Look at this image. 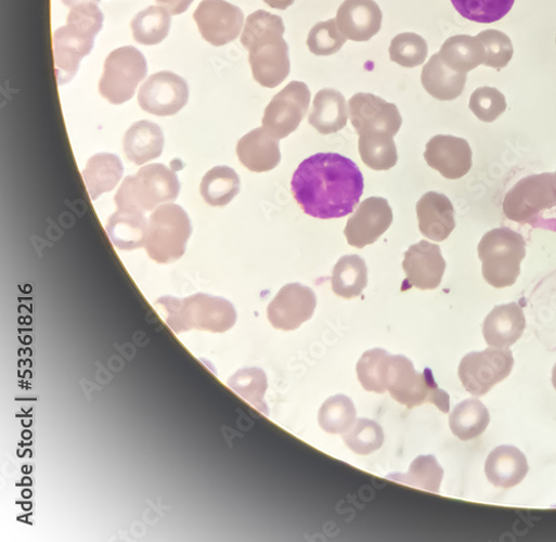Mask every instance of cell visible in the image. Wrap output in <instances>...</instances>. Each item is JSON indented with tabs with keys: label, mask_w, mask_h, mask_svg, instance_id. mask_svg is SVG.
Returning <instances> with one entry per match:
<instances>
[{
	"label": "cell",
	"mask_w": 556,
	"mask_h": 542,
	"mask_svg": "<svg viewBox=\"0 0 556 542\" xmlns=\"http://www.w3.org/2000/svg\"><path fill=\"white\" fill-rule=\"evenodd\" d=\"M450 428L463 441L479 438L490 424L488 408L478 399H466L450 414Z\"/></svg>",
	"instance_id": "cell-31"
},
{
	"label": "cell",
	"mask_w": 556,
	"mask_h": 542,
	"mask_svg": "<svg viewBox=\"0 0 556 542\" xmlns=\"http://www.w3.org/2000/svg\"><path fill=\"white\" fill-rule=\"evenodd\" d=\"M453 8L465 20L492 24L503 20L516 0H451Z\"/></svg>",
	"instance_id": "cell-39"
},
{
	"label": "cell",
	"mask_w": 556,
	"mask_h": 542,
	"mask_svg": "<svg viewBox=\"0 0 556 542\" xmlns=\"http://www.w3.org/2000/svg\"><path fill=\"white\" fill-rule=\"evenodd\" d=\"M367 286V268L359 256L340 258L333 269L332 289L344 299H354L363 294Z\"/></svg>",
	"instance_id": "cell-33"
},
{
	"label": "cell",
	"mask_w": 556,
	"mask_h": 542,
	"mask_svg": "<svg viewBox=\"0 0 556 542\" xmlns=\"http://www.w3.org/2000/svg\"><path fill=\"white\" fill-rule=\"evenodd\" d=\"M264 3L272 9L286 11L295 3V0H264Z\"/></svg>",
	"instance_id": "cell-47"
},
{
	"label": "cell",
	"mask_w": 556,
	"mask_h": 542,
	"mask_svg": "<svg viewBox=\"0 0 556 542\" xmlns=\"http://www.w3.org/2000/svg\"><path fill=\"white\" fill-rule=\"evenodd\" d=\"M190 90L186 80L172 73L159 72L147 78L139 93L143 111L156 116H172L189 102Z\"/></svg>",
	"instance_id": "cell-13"
},
{
	"label": "cell",
	"mask_w": 556,
	"mask_h": 542,
	"mask_svg": "<svg viewBox=\"0 0 556 542\" xmlns=\"http://www.w3.org/2000/svg\"><path fill=\"white\" fill-rule=\"evenodd\" d=\"M478 37L486 52L483 65L495 69L506 67L515 53L509 37L496 29L481 31Z\"/></svg>",
	"instance_id": "cell-43"
},
{
	"label": "cell",
	"mask_w": 556,
	"mask_h": 542,
	"mask_svg": "<svg viewBox=\"0 0 556 542\" xmlns=\"http://www.w3.org/2000/svg\"><path fill=\"white\" fill-rule=\"evenodd\" d=\"M444 470L435 455H419L408 474H393L388 479L429 492H439Z\"/></svg>",
	"instance_id": "cell-37"
},
{
	"label": "cell",
	"mask_w": 556,
	"mask_h": 542,
	"mask_svg": "<svg viewBox=\"0 0 556 542\" xmlns=\"http://www.w3.org/2000/svg\"><path fill=\"white\" fill-rule=\"evenodd\" d=\"M238 175L229 166H216L209 170L201 183V195L210 206H225L240 193Z\"/></svg>",
	"instance_id": "cell-34"
},
{
	"label": "cell",
	"mask_w": 556,
	"mask_h": 542,
	"mask_svg": "<svg viewBox=\"0 0 556 542\" xmlns=\"http://www.w3.org/2000/svg\"><path fill=\"white\" fill-rule=\"evenodd\" d=\"M357 409L353 401L347 396L328 398L320 409L319 424L331 435H345L357 423Z\"/></svg>",
	"instance_id": "cell-35"
},
{
	"label": "cell",
	"mask_w": 556,
	"mask_h": 542,
	"mask_svg": "<svg viewBox=\"0 0 556 542\" xmlns=\"http://www.w3.org/2000/svg\"><path fill=\"white\" fill-rule=\"evenodd\" d=\"M424 158L448 180H458L473 168V150L464 139L437 136L426 144Z\"/></svg>",
	"instance_id": "cell-19"
},
{
	"label": "cell",
	"mask_w": 556,
	"mask_h": 542,
	"mask_svg": "<svg viewBox=\"0 0 556 542\" xmlns=\"http://www.w3.org/2000/svg\"><path fill=\"white\" fill-rule=\"evenodd\" d=\"M393 222L389 202L383 197H370L361 203L358 211L349 219L345 234L348 243L363 248L375 243Z\"/></svg>",
	"instance_id": "cell-17"
},
{
	"label": "cell",
	"mask_w": 556,
	"mask_h": 542,
	"mask_svg": "<svg viewBox=\"0 0 556 542\" xmlns=\"http://www.w3.org/2000/svg\"><path fill=\"white\" fill-rule=\"evenodd\" d=\"M439 54L448 67L464 74L483 65L486 57L480 38L469 35L450 37Z\"/></svg>",
	"instance_id": "cell-30"
},
{
	"label": "cell",
	"mask_w": 556,
	"mask_h": 542,
	"mask_svg": "<svg viewBox=\"0 0 556 542\" xmlns=\"http://www.w3.org/2000/svg\"><path fill=\"white\" fill-rule=\"evenodd\" d=\"M194 20L203 38L218 48L235 40L244 25L243 12L225 0H203Z\"/></svg>",
	"instance_id": "cell-14"
},
{
	"label": "cell",
	"mask_w": 556,
	"mask_h": 542,
	"mask_svg": "<svg viewBox=\"0 0 556 542\" xmlns=\"http://www.w3.org/2000/svg\"><path fill=\"white\" fill-rule=\"evenodd\" d=\"M389 353L383 349L366 351L357 365L358 378L364 390L375 393H384L382 387V371L385 359Z\"/></svg>",
	"instance_id": "cell-44"
},
{
	"label": "cell",
	"mask_w": 556,
	"mask_h": 542,
	"mask_svg": "<svg viewBox=\"0 0 556 542\" xmlns=\"http://www.w3.org/2000/svg\"><path fill=\"white\" fill-rule=\"evenodd\" d=\"M318 300L312 288L301 283H289L281 288L268 308L271 324L282 331H293L310 320Z\"/></svg>",
	"instance_id": "cell-15"
},
{
	"label": "cell",
	"mask_w": 556,
	"mask_h": 542,
	"mask_svg": "<svg viewBox=\"0 0 556 542\" xmlns=\"http://www.w3.org/2000/svg\"><path fill=\"white\" fill-rule=\"evenodd\" d=\"M416 214L421 233L432 241H445L456 227L453 204L441 193L424 194L416 204Z\"/></svg>",
	"instance_id": "cell-21"
},
{
	"label": "cell",
	"mask_w": 556,
	"mask_h": 542,
	"mask_svg": "<svg viewBox=\"0 0 556 542\" xmlns=\"http://www.w3.org/2000/svg\"><path fill=\"white\" fill-rule=\"evenodd\" d=\"M468 107L480 120L493 122L506 111V101L499 90L480 88L470 96Z\"/></svg>",
	"instance_id": "cell-45"
},
{
	"label": "cell",
	"mask_w": 556,
	"mask_h": 542,
	"mask_svg": "<svg viewBox=\"0 0 556 542\" xmlns=\"http://www.w3.org/2000/svg\"><path fill=\"white\" fill-rule=\"evenodd\" d=\"M311 102V91L302 81H290L276 94L266 109L263 128L276 140L294 133L305 119Z\"/></svg>",
	"instance_id": "cell-12"
},
{
	"label": "cell",
	"mask_w": 556,
	"mask_h": 542,
	"mask_svg": "<svg viewBox=\"0 0 556 542\" xmlns=\"http://www.w3.org/2000/svg\"><path fill=\"white\" fill-rule=\"evenodd\" d=\"M277 141L264 128L250 131L236 146L240 162L254 173L274 170L282 158Z\"/></svg>",
	"instance_id": "cell-23"
},
{
	"label": "cell",
	"mask_w": 556,
	"mask_h": 542,
	"mask_svg": "<svg viewBox=\"0 0 556 542\" xmlns=\"http://www.w3.org/2000/svg\"><path fill=\"white\" fill-rule=\"evenodd\" d=\"M283 20L266 11L250 14L241 37L248 51L253 77L267 89L282 85L290 72L288 47L283 38Z\"/></svg>",
	"instance_id": "cell-2"
},
{
	"label": "cell",
	"mask_w": 556,
	"mask_h": 542,
	"mask_svg": "<svg viewBox=\"0 0 556 542\" xmlns=\"http://www.w3.org/2000/svg\"><path fill=\"white\" fill-rule=\"evenodd\" d=\"M529 473V465L523 452L512 446H501L488 456L486 474L488 480L496 488L509 489L520 485Z\"/></svg>",
	"instance_id": "cell-24"
},
{
	"label": "cell",
	"mask_w": 556,
	"mask_h": 542,
	"mask_svg": "<svg viewBox=\"0 0 556 542\" xmlns=\"http://www.w3.org/2000/svg\"><path fill=\"white\" fill-rule=\"evenodd\" d=\"M382 387L409 409L434 403L444 413L450 411V396L439 388L434 372L426 367L423 373H418L413 362L404 356L389 354L385 359Z\"/></svg>",
	"instance_id": "cell-5"
},
{
	"label": "cell",
	"mask_w": 556,
	"mask_h": 542,
	"mask_svg": "<svg viewBox=\"0 0 556 542\" xmlns=\"http://www.w3.org/2000/svg\"><path fill=\"white\" fill-rule=\"evenodd\" d=\"M421 80L427 93L439 101L447 102L456 100L463 94L467 75L452 70L438 53L423 67Z\"/></svg>",
	"instance_id": "cell-26"
},
{
	"label": "cell",
	"mask_w": 556,
	"mask_h": 542,
	"mask_svg": "<svg viewBox=\"0 0 556 542\" xmlns=\"http://www.w3.org/2000/svg\"><path fill=\"white\" fill-rule=\"evenodd\" d=\"M556 206V180L553 173L530 176L519 181L505 195L504 216L518 223H529Z\"/></svg>",
	"instance_id": "cell-10"
},
{
	"label": "cell",
	"mask_w": 556,
	"mask_h": 542,
	"mask_svg": "<svg viewBox=\"0 0 556 542\" xmlns=\"http://www.w3.org/2000/svg\"><path fill=\"white\" fill-rule=\"evenodd\" d=\"M292 193L306 215L320 220L350 216L364 192L359 166L337 153H319L298 165Z\"/></svg>",
	"instance_id": "cell-1"
},
{
	"label": "cell",
	"mask_w": 556,
	"mask_h": 542,
	"mask_svg": "<svg viewBox=\"0 0 556 542\" xmlns=\"http://www.w3.org/2000/svg\"><path fill=\"white\" fill-rule=\"evenodd\" d=\"M348 38L339 30L336 20L321 22L310 31L308 47L316 56H331L346 46Z\"/></svg>",
	"instance_id": "cell-41"
},
{
	"label": "cell",
	"mask_w": 556,
	"mask_h": 542,
	"mask_svg": "<svg viewBox=\"0 0 556 542\" xmlns=\"http://www.w3.org/2000/svg\"><path fill=\"white\" fill-rule=\"evenodd\" d=\"M156 308L166 324L177 333L191 328L223 333L237 320L230 301L204 294L185 299L163 297L157 300Z\"/></svg>",
	"instance_id": "cell-4"
},
{
	"label": "cell",
	"mask_w": 556,
	"mask_h": 542,
	"mask_svg": "<svg viewBox=\"0 0 556 542\" xmlns=\"http://www.w3.org/2000/svg\"><path fill=\"white\" fill-rule=\"evenodd\" d=\"M103 23L104 15L96 4H83L72 9L66 25L55 30L54 60L60 86L74 78L81 60L92 52Z\"/></svg>",
	"instance_id": "cell-3"
},
{
	"label": "cell",
	"mask_w": 556,
	"mask_h": 542,
	"mask_svg": "<svg viewBox=\"0 0 556 542\" xmlns=\"http://www.w3.org/2000/svg\"><path fill=\"white\" fill-rule=\"evenodd\" d=\"M427 54H429V48H427L426 40L414 33L396 36L390 47L391 61L408 68L424 64Z\"/></svg>",
	"instance_id": "cell-40"
},
{
	"label": "cell",
	"mask_w": 556,
	"mask_h": 542,
	"mask_svg": "<svg viewBox=\"0 0 556 542\" xmlns=\"http://www.w3.org/2000/svg\"><path fill=\"white\" fill-rule=\"evenodd\" d=\"M146 75L147 63L139 50L132 47L115 50L105 61L100 94L114 105L124 104L132 100Z\"/></svg>",
	"instance_id": "cell-9"
},
{
	"label": "cell",
	"mask_w": 556,
	"mask_h": 542,
	"mask_svg": "<svg viewBox=\"0 0 556 542\" xmlns=\"http://www.w3.org/2000/svg\"><path fill=\"white\" fill-rule=\"evenodd\" d=\"M359 140L360 155L367 168L389 171L398 163L399 155L395 137L387 132L365 131Z\"/></svg>",
	"instance_id": "cell-32"
},
{
	"label": "cell",
	"mask_w": 556,
	"mask_h": 542,
	"mask_svg": "<svg viewBox=\"0 0 556 542\" xmlns=\"http://www.w3.org/2000/svg\"><path fill=\"white\" fill-rule=\"evenodd\" d=\"M552 384H553L554 389L556 390V364L554 365L553 372H552Z\"/></svg>",
	"instance_id": "cell-49"
},
{
	"label": "cell",
	"mask_w": 556,
	"mask_h": 542,
	"mask_svg": "<svg viewBox=\"0 0 556 542\" xmlns=\"http://www.w3.org/2000/svg\"><path fill=\"white\" fill-rule=\"evenodd\" d=\"M181 191L178 175L163 164H150L135 176L127 177L115 195L117 208L150 212L176 201Z\"/></svg>",
	"instance_id": "cell-6"
},
{
	"label": "cell",
	"mask_w": 556,
	"mask_h": 542,
	"mask_svg": "<svg viewBox=\"0 0 556 542\" xmlns=\"http://www.w3.org/2000/svg\"><path fill=\"white\" fill-rule=\"evenodd\" d=\"M191 235L192 224L184 208L178 204H163L148 220L146 254L156 263H174L184 256Z\"/></svg>",
	"instance_id": "cell-8"
},
{
	"label": "cell",
	"mask_w": 556,
	"mask_h": 542,
	"mask_svg": "<svg viewBox=\"0 0 556 542\" xmlns=\"http://www.w3.org/2000/svg\"><path fill=\"white\" fill-rule=\"evenodd\" d=\"M147 227L143 212L117 208L107 221L106 232L117 248L132 251L145 245Z\"/></svg>",
	"instance_id": "cell-28"
},
{
	"label": "cell",
	"mask_w": 556,
	"mask_h": 542,
	"mask_svg": "<svg viewBox=\"0 0 556 542\" xmlns=\"http://www.w3.org/2000/svg\"><path fill=\"white\" fill-rule=\"evenodd\" d=\"M229 386L254 408L269 415V408L264 399L268 378L263 370L258 367L240 370L229 380Z\"/></svg>",
	"instance_id": "cell-38"
},
{
	"label": "cell",
	"mask_w": 556,
	"mask_h": 542,
	"mask_svg": "<svg viewBox=\"0 0 556 542\" xmlns=\"http://www.w3.org/2000/svg\"><path fill=\"white\" fill-rule=\"evenodd\" d=\"M478 251L483 278L490 285L504 288L517 282L527 255L521 234L508 228L491 230L482 237Z\"/></svg>",
	"instance_id": "cell-7"
},
{
	"label": "cell",
	"mask_w": 556,
	"mask_h": 542,
	"mask_svg": "<svg viewBox=\"0 0 556 542\" xmlns=\"http://www.w3.org/2000/svg\"><path fill=\"white\" fill-rule=\"evenodd\" d=\"M63 4L69 9H74L83 4H99L101 0H62Z\"/></svg>",
	"instance_id": "cell-48"
},
{
	"label": "cell",
	"mask_w": 556,
	"mask_h": 542,
	"mask_svg": "<svg viewBox=\"0 0 556 542\" xmlns=\"http://www.w3.org/2000/svg\"><path fill=\"white\" fill-rule=\"evenodd\" d=\"M165 139L157 124L140 120L127 130L122 149L126 157L135 165H143L158 158L164 150Z\"/></svg>",
	"instance_id": "cell-25"
},
{
	"label": "cell",
	"mask_w": 556,
	"mask_h": 542,
	"mask_svg": "<svg viewBox=\"0 0 556 542\" xmlns=\"http://www.w3.org/2000/svg\"><path fill=\"white\" fill-rule=\"evenodd\" d=\"M170 24L172 20L165 9L151 7L133 18L131 28L138 43L153 47L161 43L167 37Z\"/></svg>",
	"instance_id": "cell-36"
},
{
	"label": "cell",
	"mask_w": 556,
	"mask_h": 542,
	"mask_svg": "<svg viewBox=\"0 0 556 542\" xmlns=\"http://www.w3.org/2000/svg\"><path fill=\"white\" fill-rule=\"evenodd\" d=\"M170 15H181L185 13L194 0H156Z\"/></svg>",
	"instance_id": "cell-46"
},
{
	"label": "cell",
	"mask_w": 556,
	"mask_h": 542,
	"mask_svg": "<svg viewBox=\"0 0 556 542\" xmlns=\"http://www.w3.org/2000/svg\"><path fill=\"white\" fill-rule=\"evenodd\" d=\"M403 269L406 280L402 284V291L411 287L436 289L442 282L447 263L439 245L421 241L408 249Z\"/></svg>",
	"instance_id": "cell-16"
},
{
	"label": "cell",
	"mask_w": 556,
	"mask_h": 542,
	"mask_svg": "<svg viewBox=\"0 0 556 542\" xmlns=\"http://www.w3.org/2000/svg\"><path fill=\"white\" fill-rule=\"evenodd\" d=\"M555 180H556V172L554 173Z\"/></svg>",
	"instance_id": "cell-50"
},
{
	"label": "cell",
	"mask_w": 556,
	"mask_h": 542,
	"mask_svg": "<svg viewBox=\"0 0 556 542\" xmlns=\"http://www.w3.org/2000/svg\"><path fill=\"white\" fill-rule=\"evenodd\" d=\"M349 108L359 136L365 131H379L396 137L402 127L398 106L373 94H355L349 102Z\"/></svg>",
	"instance_id": "cell-18"
},
{
	"label": "cell",
	"mask_w": 556,
	"mask_h": 542,
	"mask_svg": "<svg viewBox=\"0 0 556 542\" xmlns=\"http://www.w3.org/2000/svg\"><path fill=\"white\" fill-rule=\"evenodd\" d=\"M515 365V358L506 349H487L466 354L458 366V378L465 390L476 397L489 393L506 379Z\"/></svg>",
	"instance_id": "cell-11"
},
{
	"label": "cell",
	"mask_w": 556,
	"mask_h": 542,
	"mask_svg": "<svg viewBox=\"0 0 556 542\" xmlns=\"http://www.w3.org/2000/svg\"><path fill=\"white\" fill-rule=\"evenodd\" d=\"M335 20L348 39L367 41L380 30L383 14L374 0H345Z\"/></svg>",
	"instance_id": "cell-20"
},
{
	"label": "cell",
	"mask_w": 556,
	"mask_h": 542,
	"mask_svg": "<svg viewBox=\"0 0 556 542\" xmlns=\"http://www.w3.org/2000/svg\"><path fill=\"white\" fill-rule=\"evenodd\" d=\"M341 436L349 449L360 455L377 451L384 442L382 427L368 420L358 421L351 430Z\"/></svg>",
	"instance_id": "cell-42"
},
{
	"label": "cell",
	"mask_w": 556,
	"mask_h": 542,
	"mask_svg": "<svg viewBox=\"0 0 556 542\" xmlns=\"http://www.w3.org/2000/svg\"><path fill=\"white\" fill-rule=\"evenodd\" d=\"M527 320L523 309L517 304L494 308L483 323V336L491 348L507 349L525 333Z\"/></svg>",
	"instance_id": "cell-22"
},
{
	"label": "cell",
	"mask_w": 556,
	"mask_h": 542,
	"mask_svg": "<svg viewBox=\"0 0 556 542\" xmlns=\"http://www.w3.org/2000/svg\"><path fill=\"white\" fill-rule=\"evenodd\" d=\"M124 175L122 163L118 156L100 153L91 157L82 171V179L93 201L102 194L113 191Z\"/></svg>",
	"instance_id": "cell-29"
},
{
	"label": "cell",
	"mask_w": 556,
	"mask_h": 542,
	"mask_svg": "<svg viewBox=\"0 0 556 542\" xmlns=\"http://www.w3.org/2000/svg\"><path fill=\"white\" fill-rule=\"evenodd\" d=\"M348 118V105L344 95L331 89L316 94L309 121L321 134L328 136L344 130Z\"/></svg>",
	"instance_id": "cell-27"
}]
</instances>
